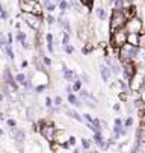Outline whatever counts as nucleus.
I'll return each instance as SVG.
<instances>
[{"instance_id":"f257e3e1","label":"nucleus","mask_w":145,"mask_h":153,"mask_svg":"<svg viewBox=\"0 0 145 153\" xmlns=\"http://www.w3.org/2000/svg\"><path fill=\"white\" fill-rule=\"evenodd\" d=\"M127 23V14L124 11V8L121 9H113L112 15H110V21H109V26H110V32H115L121 27H124Z\"/></svg>"},{"instance_id":"f03ea898","label":"nucleus","mask_w":145,"mask_h":153,"mask_svg":"<svg viewBox=\"0 0 145 153\" xmlns=\"http://www.w3.org/2000/svg\"><path fill=\"white\" fill-rule=\"evenodd\" d=\"M139 52H141V50L138 49V46L130 44V42H126V44L121 47L119 53H118V59H119L121 64L129 62V61H133L136 56H139Z\"/></svg>"},{"instance_id":"7ed1b4c3","label":"nucleus","mask_w":145,"mask_h":153,"mask_svg":"<svg viewBox=\"0 0 145 153\" xmlns=\"http://www.w3.org/2000/svg\"><path fill=\"white\" fill-rule=\"evenodd\" d=\"M127 36H129V32H127L126 26L118 29V30H115V32H112V39H110L112 41V46L115 49H121L127 42Z\"/></svg>"},{"instance_id":"20e7f679","label":"nucleus","mask_w":145,"mask_h":153,"mask_svg":"<svg viewBox=\"0 0 145 153\" xmlns=\"http://www.w3.org/2000/svg\"><path fill=\"white\" fill-rule=\"evenodd\" d=\"M38 130H39V134L43 135L46 140H49V141H53L54 137H56V129H54L53 123H49V121H39V127H38Z\"/></svg>"},{"instance_id":"39448f33","label":"nucleus","mask_w":145,"mask_h":153,"mask_svg":"<svg viewBox=\"0 0 145 153\" xmlns=\"http://www.w3.org/2000/svg\"><path fill=\"white\" fill-rule=\"evenodd\" d=\"M24 21L26 25L32 29H39L41 27V15H36V14H32V12H24Z\"/></svg>"},{"instance_id":"423d86ee","label":"nucleus","mask_w":145,"mask_h":153,"mask_svg":"<svg viewBox=\"0 0 145 153\" xmlns=\"http://www.w3.org/2000/svg\"><path fill=\"white\" fill-rule=\"evenodd\" d=\"M126 29H127V32H141L142 30V21H141V18L139 17H132V18H129L127 20V23H126Z\"/></svg>"},{"instance_id":"0eeeda50","label":"nucleus","mask_w":145,"mask_h":153,"mask_svg":"<svg viewBox=\"0 0 145 153\" xmlns=\"http://www.w3.org/2000/svg\"><path fill=\"white\" fill-rule=\"evenodd\" d=\"M11 137L17 141V143H23L26 140V135L21 129H15V127H11Z\"/></svg>"},{"instance_id":"6e6552de","label":"nucleus","mask_w":145,"mask_h":153,"mask_svg":"<svg viewBox=\"0 0 145 153\" xmlns=\"http://www.w3.org/2000/svg\"><path fill=\"white\" fill-rule=\"evenodd\" d=\"M100 73H101V79L107 82L110 79V74H112V68L109 67V65H101V68H100Z\"/></svg>"},{"instance_id":"1a4fd4ad","label":"nucleus","mask_w":145,"mask_h":153,"mask_svg":"<svg viewBox=\"0 0 145 153\" xmlns=\"http://www.w3.org/2000/svg\"><path fill=\"white\" fill-rule=\"evenodd\" d=\"M92 140L101 147V149H106V143H105V140H103V135H101V130H95L94 132V137H92Z\"/></svg>"},{"instance_id":"9d476101","label":"nucleus","mask_w":145,"mask_h":153,"mask_svg":"<svg viewBox=\"0 0 145 153\" xmlns=\"http://www.w3.org/2000/svg\"><path fill=\"white\" fill-rule=\"evenodd\" d=\"M127 42H130V44H135V46H139V44H141V36H139V33H138V32H129Z\"/></svg>"},{"instance_id":"9b49d317","label":"nucleus","mask_w":145,"mask_h":153,"mask_svg":"<svg viewBox=\"0 0 145 153\" xmlns=\"http://www.w3.org/2000/svg\"><path fill=\"white\" fill-rule=\"evenodd\" d=\"M64 79L68 80V82H73V80H76V73L73 70H68V68L64 67Z\"/></svg>"},{"instance_id":"f8f14e48","label":"nucleus","mask_w":145,"mask_h":153,"mask_svg":"<svg viewBox=\"0 0 145 153\" xmlns=\"http://www.w3.org/2000/svg\"><path fill=\"white\" fill-rule=\"evenodd\" d=\"M46 42H47L49 53H53V52H54V47H53V35H52V33H47V35H46Z\"/></svg>"},{"instance_id":"ddd939ff","label":"nucleus","mask_w":145,"mask_h":153,"mask_svg":"<svg viewBox=\"0 0 145 153\" xmlns=\"http://www.w3.org/2000/svg\"><path fill=\"white\" fill-rule=\"evenodd\" d=\"M68 102H70V105H74V106H77V108H80L82 105H83V103H82V102H80L74 94H73V93H71V94H68Z\"/></svg>"},{"instance_id":"4468645a","label":"nucleus","mask_w":145,"mask_h":153,"mask_svg":"<svg viewBox=\"0 0 145 153\" xmlns=\"http://www.w3.org/2000/svg\"><path fill=\"white\" fill-rule=\"evenodd\" d=\"M64 111H65V114H67L68 117H71V118H74V120H77V121H82V120H83V118H82V117H80L76 111H70L68 108H65Z\"/></svg>"},{"instance_id":"2eb2a0df","label":"nucleus","mask_w":145,"mask_h":153,"mask_svg":"<svg viewBox=\"0 0 145 153\" xmlns=\"http://www.w3.org/2000/svg\"><path fill=\"white\" fill-rule=\"evenodd\" d=\"M3 47H5V53L8 55V58L14 61V58H15V53H14V50H12V47H11L9 44H6V46H3Z\"/></svg>"},{"instance_id":"dca6fc26","label":"nucleus","mask_w":145,"mask_h":153,"mask_svg":"<svg viewBox=\"0 0 145 153\" xmlns=\"http://www.w3.org/2000/svg\"><path fill=\"white\" fill-rule=\"evenodd\" d=\"M95 14H97V17H98L100 20H106V17H107V15H106V11L103 9V8H97V9H95Z\"/></svg>"},{"instance_id":"f3484780","label":"nucleus","mask_w":145,"mask_h":153,"mask_svg":"<svg viewBox=\"0 0 145 153\" xmlns=\"http://www.w3.org/2000/svg\"><path fill=\"white\" fill-rule=\"evenodd\" d=\"M138 90H139L141 93L145 91V74H141V82H139V85H138Z\"/></svg>"},{"instance_id":"a211bd4d","label":"nucleus","mask_w":145,"mask_h":153,"mask_svg":"<svg viewBox=\"0 0 145 153\" xmlns=\"http://www.w3.org/2000/svg\"><path fill=\"white\" fill-rule=\"evenodd\" d=\"M26 33L24 32H21V30H18V33H17V41H20V42H24L26 41Z\"/></svg>"},{"instance_id":"6ab92c4d","label":"nucleus","mask_w":145,"mask_h":153,"mask_svg":"<svg viewBox=\"0 0 145 153\" xmlns=\"http://www.w3.org/2000/svg\"><path fill=\"white\" fill-rule=\"evenodd\" d=\"M62 44L64 46L70 44V32H65L64 35H62Z\"/></svg>"},{"instance_id":"aec40b11","label":"nucleus","mask_w":145,"mask_h":153,"mask_svg":"<svg viewBox=\"0 0 145 153\" xmlns=\"http://www.w3.org/2000/svg\"><path fill=\"white\" fill-rule=\"evenodd\" d=\"M46 8H47V11H49V12H53V11L56 9V3L49 2V0H47V2H46Z\"/></svg>"},{"instance_id":"412c9836","label":"nucleus","mask_w":145,"mask_h":153,"mask_svg":"<svg viewBox=\"0 0 145 153\" xmlns=\"http://www.w3.org/2000/svg\"><path fill=\"white\" fill-rule=\"evenodd\" d=\"M73 90H74V91H80V90H82V82H80L79 79H76V80H74Z\"/></svg>"},{"instance_id":"4be33fe9","label":"nucleus","mask_w":145,"mask_h":153,"mask_svg":"<svg viewBox=\"0 0 145 153\" xmlns=\"http://www.w3.org/2000/svg\"><path fill=\"white\" fill-rule=\"evenodd\" d=\"M91 52H92V46H91V44L83 46V49H82V53H83V55H89Z\"/></svg>"},{"instance_id":"5701e85b","label":"nucleus","mask_w":145,"mask_h":153,"mask_svg":"<svg viewBox=\"0 0 145 153\" xmlns=\"http://www.w3.org/2000/svg\"><path fill=\"white\" fill-rule=\"evenodd\" d=\"M82 146H83V150H88L89 146H91V141L86 140V138H82Z\"/></svg>"},{"instance_id":"b1692460","label":"nucleus","mask_w":145,"mask_h":153,"mask_svg":"<svg viewBox=\"0 0 145 153\" xmlns=\"http://www.w3.org/2000/svg\"><path fill=\"white\" fill-rule=\"evenodd\" d=\"M68 6H70L68 2H65V0H60V3H59V9H60V11H65Z\"/></svg>"},{"instance_id":"393cba45","label":"nucleus","mask_w":145,"mask_h":153,"mask_svg":"<svg viewBox=\"0 0 145 153\" xmlns=\"http://www.w3.org/2000/svg\"><path fill=\"white\" fill-rule=\"evenodd\" d=\"M80 2H82V5H83V6H88V8H91L94 0H80Z\"/></svg>"},{"instance_id":"a878e982","label":"nucleus","mask_w":145,"mask_h":153,"mask_svg":"<svg viewBox=\"0 0 145 153\" xmlns=\"http://www.w3.org/2000/svg\"><path fill=\"white\" fill-rule=\"evenodd\" d=\"M64 47H65V53H68V55H71V53L74 52V47L70 46V44H67V46H64Z\"/></svg>"},{"instance_id":"bb28decb","label":"nucleus","mask_w":145,"mask_h":153,"mask_svg":"<svg viewBox=\"0 0 145 153\" xmlns=\"http://www.w3.org/2000/svg\"><path fill=\"white\" fill-rule=\"evenodd\" d=\"M6 124H8V127H15V126H17V121H15L14 118H9V120L6 121Z\"/></svg>"},{"instance_id":"cd10ccee","label":"nucleus","mask_w":145,"mask_h":153,"mask_svg":"<svg viewBox=\"0 0 145 153\" xmlns=\"http://www.w3.org/2000/svg\"><path fill=\"white\" fill-rule=\"evenodd\" d=\"M43 62H44V65H49V67H50V65H52V62H53V61H52L50 58L44 56V58H43Z\"/></svg>"},{"instance_id":"c85d7f7f","label":"nucleus","mask_w":145,"mask_h":153,"mask_svg":"<svg viewBox=\"0 0 145 153\" xmlns=\"http://www.w3.org/2000/svg\"><path fill=\"white\" fill-rule=\"evenodd\" d=\"M47 23L49 25H54V17L53 15H50V14L47 15Z\"/></svg>"},{"instance_id":"c756f323","label":"nucleus","mask_w":145,"mask_h":153,"mask_svg":"<svg viewBox=\"0 0 145 153\" xmlns=\"http://www.w3.org/2000/svg\"><path fill=\"white\" fill-rule=\"evenodd\" d=\"M122 3H124V6H132L135 3V0H122Z\"/></svg>"},{"instance_id":"7c9ffc66","label":"nucleus","mask_w":145,"mask_h":153,"mask_svg":"<svg viewBox=\"0 0 145 153\" xmlns=\"http://www.w3.org/2000/svg\"><path fill=\"white\" fill-rule=\"evenodd\" d=\"M2 18H3V20L8 18V11H6L5 8H2Z\"/></svg>"},{"instance_id":"2f4dec72","label":"nucleus","mask_w":145,"mask_h":153,"mask_svg":"<svg viewBox=\"0 0 145 153\" xmlns=\"http://www.w3.org/2000/svg\"><path fill=\"white\" fill-rule=\"evenodd\" d=\"M54 105H57V106H59V105H62V97H59V96H57V97H54Z\"/></svg>"},{"instance_id":"473e14b6","label":"nucleus","mask_w":145,"mask_h":153,"mask_svg":"<svg viewBox=\"0 0 145 153\" xmlns=\"http://www.w3.org/2000/svg\"><path fill=\"white\" fill-rule=\"evenodd\" d=\"M83 118H85V120H86L88 123H92V120H94V118H92V117H91L89 114H85V115H83Z\"/></svg>"},{"instance_id":"72a5a7b5","label":"nucleus","mask_w":145,"mask_h":153,"mask_svg":"<svg viewBox=\"0 0 145 153\" xmlns=\"http://www.w3.org/2000/svg\"><path fill=\"white\" fill-rule=\"evenodd\" d=\"M132 124H133V118H132V117H129V118H127V121H126V126H127V127H130Z\"/></svg>"},{"instance_id":"f704fd0d","label":"nucleus","mask_w":145,"mask_h":153,"mask_svg":"<svg viewBox=\"0 0 145 153\" xmlns=\"http://www.w3.org/2000/svg\"><path fill=\"white\" fill-rule=\"evenodd\" d=\"M68 141H70V144L74 147V144H76V138H74V137H70V138H68Z\"/></svg>"},{"instance_id":"c9c22d12","label":"nucleus","mask_w":145,"mask_h":153,"mask_svg":"<svg viewBox=\"0 0 145 153\" xmlns=\"http://www.w3.org/2000/svg\"><path fill=\"white\" fill-rule=\"evenodd\" d=\"M119 109H121V106H119V103H116V105H113V111H115V112H119Z\"/></svg>"},{"instance_id":"e433bc0d","label":"nucleus","mask_w":145,"mask_h":153,"mask_svg":"<svg viewBox=\"0 0 145 153\" xmlns=\"http://www.w3.org/2000/svg\"><path fill=\"white\" fill-rule=\"evenodd\" d=\"M119 99H121L122 102H126V100H127V96H126V94L122 93V94H119Z\"/></svg>"},{"instance_id":"4c0bfd02","label":"nucleus","mask_w":145,"mask_h":153,"mask_svg":"<svg viewBox=\"0 0 145 153\" xmlns=\"http://www.w3.org/2000/svg\"><path fill=\"white\" fill-rule=\"evenodd\" d=\"M52 103H53V102H52V99H49V97H47V99H46V106H52Z\"/></svg>"},{"instance_id":"58836bf2","label":"nucleus","mask_w":145,"mask_h":153,"mask_svg":"<svg viewBox=\"0 0 145 153\" xmlns=\"http://www.w3.org/2000/svg\"><path fill=\"white\" fill-rule=\"evenodd\" d=\"M115 126H122V121H121V118H116V120H115Z\"/></svg>"},{"instance_id":"ea45409f","label":"nucleus","mask_w":145,"mask_h":153,"mask_svg":"<svg viewBox=\"0 0 145 153\" xmlns=\"http://www.w3.org/2000/svg\"><path fill=\"white\" fill-rule=\"evenodd\" d=\"M21 46H23V49H26V50L29 49V44H27V42H26V41H24V42H21Z\"/></svg>"},{"instance_id":"a19ab883","label":"nucleus","mask_w":145,"mask_h":153,"mask_svg":"<svg viewBox=\"0 0 145 153\" xmlns=\"http://www.w3.org/2000/svg\"><path fill=\"white\" fill-rule=\"evenodd\" d=\"M21 67H23V68L27 67V61H23V62H21Z\"/></svg>"}]
</instances>
